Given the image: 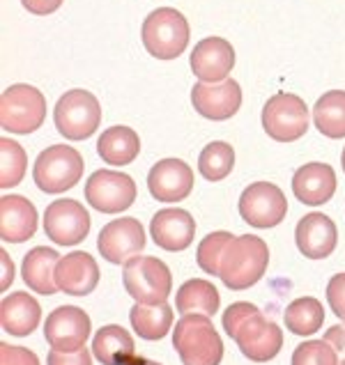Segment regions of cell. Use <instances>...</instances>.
I'll use <instances>...</instances> for the list:
<instances>
[{
    "mask_svg": "<svg viewBox=\"0 0 345 365\" xmlns=\"http://www.w3.org/2000/svg\"><path fill=\"white\" fill-rule=\"evenodd\" d=\"M224 331L254 363L271 361L284 347V331L246 301L228 306L224 312Z\"/></svg>",
    "mask_w": 345,
    "mask_h": 365,
    "instance_id": "6da1fadb",
    "label": "cell"
},
{
    "mask_svg": "<svg viewBox=\"0 0 345 365\" xmlns=\"http://www.w3.org/2000/svg\"><path fill=\"white\" fill-rule=\"evenodd\" d=\"M269 264V248L260 237L256 235H242L235 237L228 244L224 259H221V271L219 278L224 280L228 289H246L256 285L260 278L265 276Z\"/></svg>",
    "mask_w": 345,
    "mask_h": 365,
    "instance_id": "7a4b0ae2",
    "label": "cell"
},
{
    "mask_svg": "<svg viewBox=\"0 0 345 365\" xmlns=\"http://www.w3.org/2000/svg\"><path fill=\"white\" fill-rule=\"evenodd\" d=\"M173 347L184 365H219L224 340L207 315H182L173 331Z\"/></svg>",
    "mask_w": 345,
    "mask_h": 365,
    "instance_id": "3957f363",
    "label": "cell"
},
{
    "mask_svg": "<svg viewBox=\"0 0 345 365\" xmlns=\"http://www.w3.org/2000/svg\"><path fill=\"white\" fill-rule=\"evenodd\" d=\"M143 46L159 60H173L189 46V24L173 7H159L143 21Z\"/></svg>",
    "mask_w": 345,
    "mask_h": 365,
    "instance_id": "277c9868",
    "label": "cell"
},
{
    "mask_svg": "<svg viewBox=\"0 0 345 365\" xmlns=\"http://www.w3.org/2000/svg\"><path fill=\"white\" fill-rule=\"evenodd\" d=\"M122 283L136 304H164L171 297L173 276L159 257L136 255L122 269Z\"/></svg>",
    "mask_w": 345,
    "mask_h": 365,
    "instance_id": "5b68a950",
    "label": "cell"
},
{
    "mask_svg": "<svg viewBox=\"0 0 345 365\" xmlns=\"http://www.w3.org/2000/svg\"><path fill=\"white\" fill-rule=\"evenodd\" d=\"M46 120V97L33 86L16 83L0 97V127L9 133H33Z\"/></svg>",
    "mask_w": 345,
    "mask_h": 365,
    "instance_id": "8992f818",
    "label": "cell"
},
{
    "mask_svg": "<svg viewBox=\"0 0 345 365\" xmlns=\"http://www.w3.org/2000/svg\"><path fill=\"white\" fill-rule=\"evenodd\" d=\"M86 163L83 156L67 145H51L37 156L33 180L44 193H62L69 191L81 182Z\"/></svg>",
    "mask_w": 345,
    "mask_h": 365,
    "instance_id": "52a82bcc",
    "label": "cell"
},
{
    "mask_svg": "<svg viewBox=\"0 0 345 365\" xmlns=\"http://www.w3.org/2000/svg\"><path fill=\"white\" fill-rule=\"evenodd\" d=\"M56 129L69 140H86L99 129L101 106L97 97L88 90L65 92L54 110Z\"/></svg>",
    "mask_w": 345,
    "mask_h": 365,
    "instance_id": "ba28073f",
    "label": "cell"
},
{
    "mask_svg": "<svg viewBox=\"0 0 345 365\" xmlns=\"http://www.w3.org/2000/svg\"><path fill=\"white\" fill-rule=\"evenodd\" d=\"M263 129L279 143L299 140L309 131V108L301 97L279 92L263 108Z\"/></svg>",
    "mask_w": 345,
    "mask_h": 365,
    "instance_id": "9c48e42d",
    "label": "cell"
},
{
    "mask_svg": "<svg viewBox=\"0 0 345 365\" xmlns=\"http://www.w3.org/2000/svg\"><path fill=\"white\" fill-rule=\"evenodd\" d=\"M86 200L101 214H120L136 200V184L118 170H97L86 184Z\"/></svg>",
    "mask_w": 345,
    "mask_h": 365,
    "instance_id": "30bf717a",
    "label": "cell"
},
{
    "mask_svg": "<svg viewBox=\"0 0 345 365\" xmlns=\"http://www.w3.org/2000/svg\"><path fill=\"white\" fill-rule=\"evenodd\" d=\"M239 214L254 227H274L288 214L286 193L269 182L249 184L239 197Z\"/></svg>",
    "mask_w": 345,
    "mask_h": 365,
    "instance_id": "8fae6325",
    "label": "cell"
},
{
    "mask_svg": "<svg viewBox=\"0 0 345 365\" xmlns=\"http://www.w3.org/2000/svg\"><path fill=\"white\" fill-rule=\"evenodd\" d=\"M44 232L60 246H76L90 232V214L81 202L62 197L46 207Z\"/></svg>",
    "mask_w": 345,
    "mask_h": 365,
    "instance_id": "7c38bea8",
    "label": "cell"
},
{
    "mask_svg": "<svg viewBox=\"0 0 345 365\" xmlns=\"http://www.w3.org/2000/svg\"><path fill=\"white\" fill-rule=\"evenodd\" d=\"M145 230L141 221L127 216L111 221L109 225L101 227L97 248L104 259H109L111 264H127L131 257H136L145 248Z\"/></svg>",
    "mask_w": 345,
    "mask_h": 365,
    "instance_id": "4fadbf2b",
    "label": "cell"
},
{
    "mask_svg": "<svg viewBox=\"0 0 345 365\" xmlns=\"http://www.w3.org/2000/svg\"><path fill=\"white\" fill-rule=\"evenodd\" d=\"M44 338L58 351H79L90 338V317L76 306H60L46 317Z\"/></svg>",
    "mask_w": 345,
    "mask_h": 365,
    "instance_id": "5bb4252c",
    "label": "cell"
},
{
    "mask_svg": "<svg viewBox=\"0 0 345 365\" xmlns=\"http://www.w3.org/2000/svg\"><path fill=\"white\" fill-rule=\"evenodd\" d=\"M194 108L203 118L221 122L233 118L242 106V88L233 78H226L221 83H196L191 90Z\"/></svg>",
    "mask_w": 345,
    "mask_h": 365,
    "instance_id": "9a60e30c",
    "label": "cell"
},
{
    "mask_svg": "<svg viewBox=\"0 0 345 365\" xmlns=\"http://www.w3.org/2000/svg\"><path fill=\"white\" fill-rule=\"evenodd\" d=\"M194 170L180 159H164L152 165L148 189L159 202H182L194 191Z\"/></svg>",
    "mask_w": 345,
    "mask_h": 365,
    "instance_id": "2e32d148",
    "label": "cell"
},
{
    "mask_svg": "<svg viewBox=\"0 0 345 365\" xmlns=\"http://www.w3.org/2000/svg\"><path fill=\"white\" fill-rule=\"evenodd\" d=\"M235 67V48L224 37H205L191 53V71L203 83H221Z\"/></svg>",
    "mask_w": 345,
    "mask_h": 365,
    "instance_id": "e0dca14e",
    "label": "cell"
},
{
    "mask_svg": "<svg viewBox=\"0 0 345 365\" xmlns=\"http://www.w3.org/2000/svg\"><path fill=\"white\" fill-rule=\"evenodd\" d=\"M295 242L304 257L325 259L334 253V248L339 244V230L329 216L313 212L297 223Z\"/></svg>",
    "mask_w": 345,
    "mask_h": 365,
    "instance_id": "ac0fdd59",
    "label": "cell"
},
{
    "mask_svg": "<svg viewBox=\"0 0 345 365\" xmlns=\"http://www.w3.org/2000/svg\"><path fill=\"white\" fill-rule=\"evenodd\" d=\"M150 232L156 246L175 253V250H184L191 246L196 235V221L186 210L169 207V210L154 214L150 221Z\"/></svg>",
    "mask_w": 345,
    "mask_h": 365,
    "instance_id": "d6986e66",
    "label": "cell"
},
{
    "mask_svg": "<svg viewBox=\"0 0 345 365\" xmlns=\"http://www.w3.org/2000/svg\"><path fill=\"white\" fill-rule=\"evenodd\" d=\"M56 283L65 294L71 297L92 294L95 287L99 285V267L95 262V257L81 253V250L60 257L56 269Z\"/></svg>",
    "mask_w": 345,
    "mask_h": 365,
    "instance_id": "ffe728a7",
    "label": "cell"
},
{
    "mask_svg": "<svg viewBox=\"0 0 345 365\" xmlns=\"http://www.w3.org/2000/svg\"><path fill=\"white\" fill-rule=\"evenodd\" d=\"M37 230V210L24 195L0 197V237L9 244H24Z\"/></svg>",
    "mask_w": 345,
    "mask_h": 365,
    "instance_id": "44dd1931",
    "label": "cell"
},
{
    "mask_svg": "<svg viewBox=\"0 0 345 365\" xmlns=\"http://www.w3.org/2000/svg\"><path fill=\"white\" fill-rule=\"evenodd\" d=\"M292 191L304 205H325L336 193V173L327 163H306L292 177Z\"/></svg>",
    "mask_w": 345,
    "mask_h": 365,
    "instance_id": "7402d4cb",
    "label": "cell"
},
{
    "mask_svg": "<svg viewBox=\"0 0 345 365\" xmlns=\"http://www.w3.org/2000/svg\"><path fill=\"white\" fill-rule=\"evenodd\" d=\"M41 319V308L35 297L26 294V292H14L3 299L0 304V327L3 331L12 333V336H30Z\"/></svg>",
    "mask_w": 345,
    "mask_h": 365,
    "instance_id": "603a6c76",
    "label": "cell"
},
{
    "mask_svg": "<svg viewBox=\"0 0 345 365\" xmlns=\"http://www.w3.org/2000/svg\"><path fill=\"white\" fill-rule=\"evenodd\" d=\"M60 262V255L54 248H44L37 246L24 257V267H21V274H24V283L37 292V294L51 297L60 289L56 283V269Z\"/></svg>",
    "mask_w": 345,
    "mask_h": 365,
    "instance_id": "cb8c5ba5",
    "label": "cell"
},
{
    "mask_svg": "<svg viewBox=\"0 0 345 365\" xmlns=\"http://www.w3.org/2000/svg\"><path fill=\"white\" fill-rule=\"evenodd\" d=\"M92 354L101 365H127L136 359V345L129 331L118 324L101 327L92 340Z\"/></svg>",
    "mask_w": 345,
    "mask_h": 365,
    "instance_id": "d4e9b609",
    "label": "cell"
},
{
    "mask_svg": "<svg viewBox=\"0 0 345 365\" xmlns=\"http://www.w3.org/2000/svg\"><path fill=\"white\" fill-rule=\"evenodd\" d=\"M97 152L109 165H129L141 152V138L129 127H111L99 135Z\"/></svg>",
    "mask_w": 345,
    "mask_h": 365,
    "instance_id": "484cf974",
    "label": "cell"
},
{
    "mask_svg": "<svg viewBox=\"0 0 345 365\" xmlns=\"http://www.w3.org/2000/svg\"><path fill=\"white\" fill-rule=\"evenodd\" d=\"M219 304H221V297H219L216 287L210 280H203V278L186 280V283L177 289V297H175V306L182 315L212 317L219 310Z\"/></svg>",
    "mask_w": 345,
    "mask_h": 365,
    "instance_id": "4316f807",
    "label": "cell"
},
{
    "mask_svg": "<svg viewBox=\"0 0 345 365\" xmlns=\"http://www.w3.org/2000/svg\"><path fill=\"white\" fill-rule=\"evenodd\" d=\"M134 331L143 340H161L173 327V308L166 304H136L129 312Z\"/></svg>",
    "mask_w": 345,
    "mask_h": 365,
    "instance_id": "83f0119b",
    "label": "cell"
},
{
    "mask_svg": "<svg viewBox=\"0 0 345 365\" xmlns=\"http://www.w3.org/2000/svg\"><path fill=\"white\" fill-rule=\"evenodd\" d=\"M313 122L327 138H345V92H325L313 108Z\"/></svg>",
    "mask_w": 345,
    "mask_h": 365,
    "instance_id": "f1b7e54d",
    "label": "cell"
},
{
    "mask_svg": "<svg viewBox=\"0 0 345 365\" xmlns=\"http://www.w3.org/2000/svg\"><path fill=\"white\" fill-rule=\"evenodd\" d=\"M286 329L295 336H313L320 331L322 322H325V308L318 299L313 297H301L295 299L284 312Z\"/></svg>",
    "mask_w": 345,
    "mask_h": 365,
    "instance_id": "f546056e",
    "label": "cell"
},
{
    "mask_svg": "<svg viewBox=\"0 0 345 365\" xmlns=\"http://www.w3.org/2000/svg\"><path fill=\"white\" fill-rule=\"evenodd\" d=\"M235 165V152L228 143L214 140L198 156V170L207 182H221Z\"/></svg>",
    "mask_w": 345,
    "mask_h": 365,
    "instance_id": "4dcf8cb0",
    "label": "cell"
},
{
    "mask_svg": "<svg viewBox=\"0 0 345 365\" xmlns=\"http://www.w3.org/2000/svg\"><path fill=\"white\" fill-rule=\"evenodd\" d=\"M28 156L16 140L0 138V189H12L26 175Z\"/></svg>",
    "mask_w": 345,
    "mask_h": 365,
    "instance_id": "1f68e13d",
    "label": "cell"
},
{
    "mask_svg": "<svg viewBox=\"0 0 345 365\" xmlns=\"http://www.w3.org/2000/svg\"><path fill=\"white\" fill-rule=\"evenodd\" d=\"M233 239H235L233 235L224 232V230L207 235L203 242L198 244V250H196V262H198V267H201L205 274L219 276V271H221L224 253H226V248H228L230 242H233Z\"/></svg>",
    "mask_w": 345,
    "mask_h": 365,
    "instance_id": "d6a6232c",
    "label": "cell"
},
{
    "mask_svg": "<svg viewBox=\"0 0 345 365\" xmlns=\"http://www.w3.org/2000/svg\"><path fill=\"white\" fill-rule=\"evenodd\" d=\"M292 365H339V354L327 340H309L292 354Z\"/></svg>",
    "mask_w": 345,
    "mask_h": 365,
    "instance_id": "836d02e7",
    "label": "cell"
},
{
    "mask_svg": "<svg viewBox=\"0 0 345 365\" xmlns=\"http://www.w3.org/2000/svg\"><path fill=\"white\" fill-rule=\"evenodd\" d=\"M0 365H39V359L35 351L26 347H12L3 342L0 345Z\"/></svg>",
    "mask_w": 345,
    "mask_h": 365,
    "instance_id": "e575fe53",
    "label": "cell"
},
{
    "mask_svg": "<svg viewBox=\"0 0 345 365\" xmlns=\"http://www.w3.org/2000/svg\"><path fill=\"white\" fill-rule=\"evenodd\" d=\"M327 301L331 312L345 322V274H336L327 285Z\"/></svg>",
    "mask_w": 345,
    "mask_h": 365,
    "instance_id": "d590c367",
    "label": "cell"
},
{
    "mask_svg": "<svg viewBox=\"0 0 345 365\" xmlns=\"http://www.w3.org/2000/svg\"><path fill=\"white\" fill-rule=\"evenodd\" d=\"M49 365H92V356L86 347H81L79 351H58L51 349L46 356Z\"/></svg>",
    "mask_w": 345,
    "mask_h": 365,
    "instance_id": "8d00e7d4",
    "label": "cell"
},
{
    "mask_svg": "<svg viewBox=\"0 0 345 365\" xmlns=\"http://www.w3.org/2000/svg\"><path fill=\"white\" fill-rule=\"evenodd\" d=\"M24 7L28 12H33L37 16H46V14H54L56 9H60L62 0H21Z\"/></svg>",
    "mask_w": 345,
    "mask_h": 365,
    "instance_id": "74e56055",
    "label": "cell"
},
{
    "mask_svg": "<svg viewBox=\"0 0 345 365\" xmlns=\"http://www.w3.org/2000/svg\"><path fill=\"white\" fill-rule=\"evenodd\" d=\"M325 340L336 349L339 354V365H345V327H331L325 333Z\"/></svg>",
    "mask_w": 345,
    "mask_h": 365,
    "instance_id": "f35d334b",
    "label": "cell"
},
{
    "mask_svg": "<svg viewBox=\"0 0 345 365\" xmlns=\"http://www.w3.org/2000/svg\"><path fill=\"white\" fill-rule=\"evenodd\" d=\"M0 264H3V283H0V289L5 292L14 280V264H12V259H9V255L5 253V250H0Z\"/></svg>",
    "mask_w": 345,
    "mask_h": 365,
    "instance_id": "ab89813d",
    "label": "cell"
},
{
    "mask_svg": "<svg viewBox=\"0 0 345 365\" xmlns=\"http://www.w3.org/2000/svg\"><path fill=\"white\" fill-rule=\"evenodd\" d=\"M127 365H161V363H156V361H150V359H143V356H136L131 363Z\"/></svg>",
    "mask_w": 345,
    "mask_h": 365,
    "instance_id": "60d3db41",
    "label": "cell"
},
{
    "mask_svg": "<svg viewBox=\"0 0 345 365\" xmlns=\"http://www.w3.org/2000/svg\"><path fill=\"white\" fill-rule=\"evenodd\" d=\"M343 173H345V148H343Z\"/></svg>",
    "mask_w": 345,
    "mask_h": 365,
    "instance_id": "b9f144b4",
    "label": "cell"
}]
</instances>
